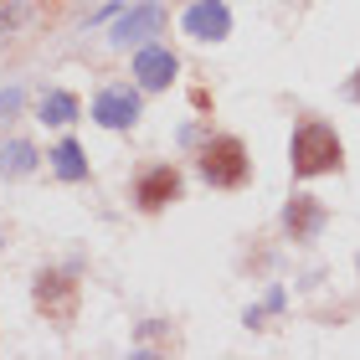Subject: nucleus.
Listing matches in <instances>:
<instances>
[{"mask_svg":"<svg viewBox=\"0 0 360 360\" xmlns=\"http://www.w3.org/2000/svg\"><path fill=\"white\" fill-rule=\"evenodd\" d=\"M293 170L299 175H324V170H340V160H345V144H340V134L330 124L309 119L299 124V134H293Z\"/></svg>","mask_w":360,"mask_h":360,"instance_id":"f257e3e1","label":"nucleus"},{"mask_svg":"<svg viewBox=\"0 0 360 360\" xmlns=\"http://www.w3.org/2000/svg\"><path fill=\"white\" fill-rule=\"evenodd\" d=\"M201 175L211 180V186H221V191L248 186V175H252L248 144H242L237 134H217V139H206V144H201Z\"/></svg>","mask_w":360,"mask_h":360,"instance_id":"f03ea898","label":"nucleus"},{"mask_svg":"<svg viewBox=\"0 0 360 360\" xmlns=\"http://www.w3.org/2000/svg\"><path fill=\"white\" fill-rule=\"evenodd\" d=\"M77 299H83V293H77V283L68 273H37V309L52 324L68 330V324L77 319Z\"/></svg>","mask_w":360,"mask_h":360,"instance_id":"7ed1b4c3","label":"nucleus"},{"mask_svg":"<svg viewBox=\"0 0 360 360\" xmlns=\"http://www.w3.org/2000/svg\"><path fill=\"white\" fill-rule=\"evenodd\" d=\"M134 201L139 211H165L170 201H180V170L175 165H155L134 180Z\"/></svg>","mask_w":360,"mask_h":360,"instance_id":"20e7f679","label":"nucleus"},{"mask_svg":"<svg viewBox=\"0 0 360 360\" xmlns=\"http://www.w3.org/2000/svg\"><path fill=\"white\" fill-rule=\"evenodd\" d=\"M160 31H165V11H160V6H134L119 26H113L108 41L113 46H144L150 37H160Z\"/></svg>","mask_w":360,"mask_h":360,"instance_id":"39448f33","label":"nucleus"},{"mask_svg":"<svg viewBox=\"0 0 360 360\" xmlns=\"http://www.w3.org/2000/svg\"><path fill=\"white\" fill-rule=\"evenodd\" d=\"M93 119L103 129H129L139 119V93L134 88H103L93 98Z\"/></svg>","mask_w":360,"mask_h":360,"instance_id":"423d86ee","label":"nucleus"},{"mask_svg":"<svg viewBox=\"0 0 360 360\" xmlns=\"http://www.w3.org/2000/svg\"><path fill=\"white\" fill-rule=\"evenodd\" d=\"M186 31L195 41H221L226 31H232V15H226L221 0H201V6L186 11Z\"/></svg>","mask_w":360,"mask_h":360,"instance_id":"0eeeda50","label":"nucleus"},{"mask_svg":"<svg viewBox=\"0 0 360 360\" xmlns=\"http://www.w3.org/2000/svg\"><path fill=\"white\" fill-rule=\"evenodd\" d=\"M134 77H139V88H165L170 77H175V57L165 52V46H139Z\"/></svg>","mask_w":360,"mask_h":360,"instance_id":"6e6552de","label":"nucleus"},{"mask_svg":"<svg viewBox=\"0 0 360 360\" xmlns=\"http://www.w3.org/2000/svg\"><path fill=\"white\" fill-rule=\"evenodd\" d=\"M283 221H288V232H293V237H309V232H314V226L324 221V211H319L314 195H293V206L283 211Z\"/></svg>","mask_w":360,"mask_h":360,"instance_id":"1a4fd4ad","label":"nucleus"},{"mask_svg":"<svg viewBox=\"0 0 360 360\" xmlns=\"http://www.w3.org/2000/svg\"><path fill=\"white\" fill-rule=\"evenodd\" d=\"M72 119H77V98L72 93H62V88L41 93V124H72Z\"/></svg>","mask_w":360,"mask_h":360,"instance_id":"9d476101","label":"nucleus"},{"mask_svg":"<svg viewBox=\"0 0 360 360\" xmlns=\"http://www.w3.org/2000/svg\"><path fill=\"white\" fill-rule=\"evenodd\" d=\"M52 165H57V175H62V180H83V175H88V165H83V150H77L72 139H62L57 150H52Z\"/></svg>","mask_w":360,"mask_h":360,"instance_id":"9b49d317","label":"nucleus"},{"mask_svg":"<svg viewBox=\"0 0 360 360\" xmlns=\"http://www.w3.org/2000/svg\"><path fill=\"white\" fill-rule=\"evenodd\" d=\"M31 165H37V150H31V144H6V150H0V170L6 175H26Z\"/></svg>","mask_w":360,"mask_h":360,"instance_id":"f8f14e48","label":"nucleus"},{"mask_svg":"<svg viewBox=\"0 0 360 360\" xmlns=\"http://www.w3.org/2000/svg\"><path fill=\"white\" fill-rule=\"evenodd\" d=\"M15 103H21V93H6V98H0V119H6V113H15Z\"/></svg>","mask_w":360,"mask_h":360,"instance_id":"ddd939ff","label":"nucleus"},{"mask_svg":"<svg viewBox=\"0 0 360 360\" xmlns=\"http://www.w3.org/2000/svg\"><path fill=\"white\" fill-rule=\"evenodd\" d=\"M345 93H350V98H360V72H355V83H350V88H345Z\"/></svg>","mask_w":360,"mask_h":360,"instance_id":"4468645a","label":"nucleus"}]
</instances>
